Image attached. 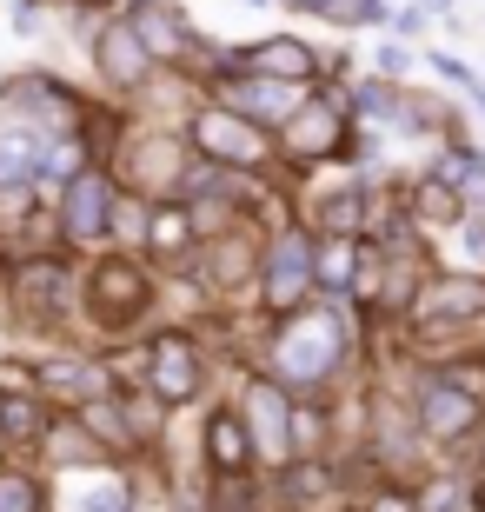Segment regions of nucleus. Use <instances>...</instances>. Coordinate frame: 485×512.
Here are the masks:
<instances>
[{
    "label": "nucleus",
    "instance_id": "obj_1",
    "mask_svg": "<svg viewBox=\"0 0 485 512\" xmlns=\"http://www.w3.org/2000/svg\"><path fill=\"white\" fill-rule=\"evenodd\" d=\"M339 360H346V320H339L333 306H313V313H293L280 326V346H273V366H280L286 380L299 386H319L333 380Z\"/></svg>",
    "mask_w": 485,
    "mask_h": 512
},
{
    "label": "nucleus",
    "instance_id": "obj_2",
    "mask_svg": "<svg viewBox=\"0 0 485 512\" xmlns=\"http://www.w3.org/2000/svg\"><path fill=\"white\" fill-rule=\"evenodd\" d=\"M412 326L419 340L439 346L446 333H466V326L485 320V273H426L419 293H412Z\"/></svg>",
    "mask_w": 485,
    "mask_h": 512
},
{
    "label": "nucleus",
    "instance_id": "obj_3",
    "mask_svg": "<svg viewBox=\"0 0 485 512\" xmlns=\"http://www.w3.org/2000/svg\"><path fill=\"white\" fill-rule=\"evenodd\" d=\"M313 280H319V247L299 227H286L280 240H273V253H266V266H260V300H266V313L293 320Z\"/></svg>",
    "mask_w": 485,
    "mask_h": 512
},
{
    "label": "nucleus",
    "instance_id": "obj_4",
    "mask_svg": "<svg viewBox=\"0 0 485 512\" xmlns=\"http://www.w3.org/2000/svg\"><path fill=\"white\" fill-rule=\"evenodd\" d=\"M412 426H419V439H432V446H466V439L485 426V399L466 393V386H452L446 373H432V380L419 386Z\"/></svg>",
    "mask_w": 485,
    "mask_h": 512
},
{
    "label": "nucleus",
    "instance_id": "obj_5",
    "mask_svg": "<svg viewBox=\"0 0 485 512\" xmlns=\"http://www.w3.org/2000/svg\"><path fill=\"white\" fill-rule=\"evenodd\" d=\"M193 147L220 167H260L266 160V133L240 114V107H200L193 114Z\"/></svg>",
    "mask_w": 485,
    "mask_h": 512
},
{
    "label": "nucleus",
    "instance_id": "obj_6",
    "mask_svg": "<svg viewBox=\"0 0 485 512\" xmlns=\"http://www.w3.org/2000/svg\"><path fill=\"white\" fill-rule=\"evenodd\" d=\"M286 153H293V160H333V153H346V160H353L346 94H319V100H306V114L286 120Z\"/></svg>",
    "mask_w": 485,
    "mask_h": 512
},
{
    "label": "nucleus",
    "instance_id": "obj_7",
    "mask_svg": "<svg viewBox=\"0 0 485 512\" xmlns=\"http://www.w3.org/2000/svg\"><path fill=\"white\" fill-rule=\"evenodd\" d=\"M60 227H67V240H74V247H94L100 233L113 227V180H107V173H80V180H67Z\"/></svg>",
    "mask_w": 485,
    "mask_h": 512
},
{
    "label": "nucleus",
    "instance_id": "obj_8",
    "mask_svg": "<svg viewBox=\"0 0 485 512\" xmlns=\"http://www.w3.org/2000/svg\"><path fill=\"white\" fill-rule=\"evenodd\" d=\"M246 426H253V446L266 459H286L293 446V406H286V386L280 380H246Z\"/></svg>",
    "mask_w": 485,
    "mask_h": 512
},
{
    "label": "nucleus",
    "instance_id": "obj_9",
    "mask_svg": "<svg viewBox=\"0 0 485 512\" xmlns=\"http://www.w3.org/2000/svg\"><path fill=\"white\" fill-rule=\"evenodd\" d=\"M87 300H94V313H100V320H113V326L133 320V313L147 306V266H140V260H100Z\"/></svg>",
    "mask_w": 485,
    "mask_h": 512
},
{
    "label": "nucleus",
    "instance_id": "obj_10",
    "mask_svg": "<svg viewBox=\"0 0 485 512\" xmlns=\"http://www.w3.org/2000/svg\"><path fill=\"white\" fill-rule=\"evenodd\" d=\"M153 399L160 406H180V399L200 393V360H193V340L187 333H160L153 340Z\"/></svg>",
    "mask_w": 485,
    "mask_h": 512
},
{
    "label": "nucleus",
    "instance_id": "obj_11",
    "mask_svg": "<svg viewBox=\"0 0 485 512\" xmlns=\"http://www.w3.org/2000/svg\"><path fill=\"white\" fill-rule=\"evenodd\" d=\"M94 60H100V74H107L113 87H140V80L153 74V47L140 40V27H133V20H113L107 34H100Z\"/></svg>",
    "mask_w": 485,
    "mask_h": 512
},
{
    "label": "nucleus",
    "instance_id": "obj_12",
    "mask_svg": "<svg viewBox=\"0 0 485 512\" xmlns=\"http://www.w3.org/2000/svg\"><path fill=\"white\" fill-rule=\"evenodd\" d=\"M246 74H266V80H293V87H306V80L319 74V54L306 47V40H293V34H273V40H260V47L246 54Z\"/></svg>",
    "mask_w": 485,
    "mask_h": 512
},
{
    "label": "nucleus",
    "instance_id": "obj_13",
    "mask_svg": "<svg viewBox=\"0 0 485 512\" xmlns=\"http://www.w3.org/2000/svg\"><path fill=\"white\" fill-rule=\"evenodd\" d=\"M412 227H426V233H446V227H466L472 213H466V193L452 187L446 173H426L419 187H412Z\"/></svg>",
    "mask_w": 485,
    "mask_h": 512
},
{
    "label": "nucleus",
    "instance_id": "obj_14",
    "mask_svg": "<svg viewBox=\"0 0 485 512\" xmlns=\"http://www.w3.org/2000/svg\"><path fill=\"white\" fill-rule=\"evenodd\" d=\"M226 100H233L246 120H253V114H260V120H293L299 114V87H293V80H266V74L233 80V87H226Z\"/></svg>",
    "mask_w": 485,
    "mask_h": 512
},
{
    "label": "nucleus",
    "instance_id": "obj_15",
    "mask_svg": "<svg viewBox=\"0 0 485 512\" xmlns=\"http://www.w3.org/2000/svg\"><path fill=\"white\" fill-rule=\"evenodd\" d=\"M253 426H246L240 413H213V426H206V459H213V473L226 479H240L246 466H253Z\"/></svg>",
    "mask_w": 485,
    "mask_h": 512
},
{
    "label": "nucleus",
    "instance_id": "obj_16",
    "mask_svg": "<svg viewBox=\"0 0 485 512\" xmlns=\"http://www.w3.org/2000/svg\"><path fill=\"white\" fill-rule=\"evenodd\" d=\"M253 240H246V233H226V240H213V247H206V280L220 286V293H233V286H246L253 280Z\"/></svg>",
    "mask_w": 485,
    "mask_h": 512
},
{
    "label": "nucleus",
    "instance_id": "obj_17",
    "mask_svg": "<svg viewBox=\"0 0 485 512\" xmlns=\"http://www.w3.org/2000/svg\"><path fill=\"white\" fill-rule=\"evenodd\" d=\"M14 293H20V306H27L34 320H47V313H60L67 273H60L54 260H34V266H20V273H14Z\"/></svg>",
    "mask_w": 485,
    "mask_h": 512
},
{
    "label": "nucleus",
    "instance_id": "obj_18",
    "mask_svg": "<svg viewBox=\"0 0 485 512\" xmlns=\"http://www.w3.org/2000/svg\"><path fill=\"white\" fill-rule=\"evenodd\" d=\"M359 260H366V253L353 247V233H333V240H319V286H333V293L359 286Z\"/></svg>",
    "mask_w": 485,
    "mask_h": 512
},
{
    "label": "nucleus",
    "instance_id": "obj_19",
    "mask_svg": "<svg viewBox=\"0 0 485 512\" xmlns=\"http://www.w3.org/2000/svg\"><path fill=\"white\" fill-rule=\"evenodd\" d=\"M133 27H140V40H147V47H153L160 60H180V54L193 47L187 27H180V20H173L167 7H140V14H133Z\"/></svg>",
    "mask_w": 485,
    "mask_h": 512
},
{
    "label": "nucleus",
    "instance_id": "obj_20",
    "mask_svg": "<svg viewBox=\"0 0 485 512\" xmlns=\"http://www.w3.org/2000/svg\"><path fill=\"white\" fill-rule=\"evenodd\" d=\"M187 240H193V213H187V207H160V213H147V247H153V253H167V260H173V253L187 247Z\"/></svg>",
    "mask_w": 485,
    "mask_h": 512
},
{
    "label": "nucleus",
    "instance_id": "obj_21",
    "mask_svg": "<svg viewBox=\"0 0 485 512\" xmlns=\"http://www.w3.org/2000/svg\"><path fill=\"white\" fill-rule=\"evenodd\" d=\"M27 173H40V147L27 140V133L0 127V187H20Z\"/></svg>",
    "mask_w": 485,
    "mask_h": 512
},
{
    "label": "nucleus",
    "instance_id": "obj_22",
    "mask_svg": "<svg viewBox=\"0 0 485 512\" xmlns=\"http://www.w3.org/2000/svg\"><path fill=\"white\" fill-rule=\"evenodd\" d=\"M0 433H7V439H40V433H47V413H40V399H27V393H0Z\"/></svg>",
    "mask_w": 485,
    "mask_h": 512
},
{
    "label": "nucleus",
    "instance_id": "obj_23",
    "mask_svg": "<svg viewBox=\"0 0 485 512\" xmlns=\"http://www.w3.org/2000/svg\"><path fill=\"white\" fill-rule=\"evenodd\" d=\"M0 512H40V486L27 473H0Z\"/></svg>",
    "mask_w": 485,
    "mask_h": 512
},
{
    "label": "nucleus",
    "instance_id": "obj_24",
    "mask_svg": "<svg viewBox=\"0 0 485 512\" xmlns=\"http://www.w3.org/2000/svg\"><path fill=\"white\" fill-rule=\"evenodd\" d=\"M359 207H366L359 193H333V200H326V233H353L359 227Z\"/></svg>",
    "mask_w": 485,
    "mask_h": 512
},
{
    "label": "nucleus",
    "instance_id": "obj_25",
    "mask_svg": "<svg viewBox=\"0 0 485 512\" xmlns=\"http://www.w3.org/2000/svg\"><path fill=\"white\" fill-rule=\"evenodd\" d=\"M359 512H426L412 493H399V486H379V493H366V506Z\"/></svg>",
    "mask_w": 485,
    "mask_h": 512
},
{
    "label": "nucleus",
    "instance_id": "obj_26",
    "mask_svg": "<svg viewBox=\"0 0 485 512\" xmlns=\"http://www.w3.org/2000/svg\"><path fill=\"white\" fill-rule=\"evenodd\" d=\"M47 180H80V147H54V160H47Z\"/></svg>",
    "mask_w": 485,
    "mask_h": 512
},
{
    "label": "nucleus",
    "instance_id": "obj_27",
    "mask_svg": "<svg viewBox=\"0 0 485 512\" xmlns=\"http://www.w3.org/2000/svg\"><path fill=\"white\" fill-rule=\"evenodd\" d=\"M319 433H326V413H293V439L299 446H319Z\"/></svg>",
    "mask_w": 485,
    "mask_h": 512
},
{
    "label": "nucleus",
    "instance_id": "obj_28",
    "mask_svg": "<svg viewBox=\"0 0 485 512\" xmlns=\"http://www.w3.org/2000/svg\"><path fill=\"white\" fill-rule=\"evenodd\" d=\"M432 67H439L446 80H459V87H485V80H472V67H466V60H452V54H432Z\"/></svg>",
    "mask_w": 485,
    "mask_h": 512
},
{
    "label": "nucleus",
    "instance_id": "obj_29",
    "mask_svg": "<svg viewBox=\"0 0 485 512\" xmlns=\"http://www.w3.org/2000/svg\"><path fill=\"white\" fill-rule=\"evenodd\" d=\"M472 100H479V114H485V87H472Z\"/></svg>",
    "mask_w": 485,
    "mask_h": 512
}]
</instances>
